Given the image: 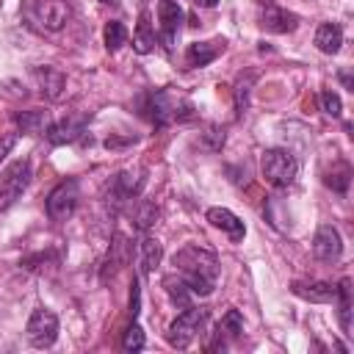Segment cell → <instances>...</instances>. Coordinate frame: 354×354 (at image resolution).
<instances>
[{
	"instance_id": "obj_1",
	"label": "cell",
	"mask_w": 354,
	"mask_h": 354,
	"mask_svg": "<svg viewBox=\"0 0 354 354\" xmlns=\"http://www.w3.org/2000/svg\"><path fill=\"white\" fill-rule=\"evenodd\" d=\"M171 266L177 271V277L183 279V285L194 293V296H210L216 282H218V260L210 249L202 246H183L174 252Z\"/></svg>"
},
{
	"instance_id": "obj_2",
	"label": "cell",
	"mask_w": 354,
	"mask_h": 354,
	"mask_svg": "<svg viewBox=\"0 0 354 354\" xmlns=\"http://www.w3.org/2000/svg\"><path fill=\"white\" fill-rule=\"evenodd\" d=\"M19 11H22L25 25L39 33H55L72 17V8L66 0H22Z\"/></svg>"
},
{
	"instance_id": "obj_3",
	"label": "cell",
	"mask_w": 354,
	"mask_h": 354,
	"mask_svg": "<svg viewBox=\"0 0 354 354\" xmlns=\"http://www.w3.org/2000/svg\"><path fill=\"white\" fill-rule=\"evenodd\" d=\"M260 171L266 177L268 185L274 188H288L296 183V174H299V160L293 158V152L288 149H266L263 158H260Z\"/></svg>"
},
{
	"instance_id": "obj_4",
	"label": "cell",
	"mask_w": 354,
	"mask_h": 354,
	"mask_svg": "<svg viewBox=\"0 0 354 354\" xmlns=\"http://www.w3.org/2000/svg\"><path fill=\"white\" fill-rule=\"evenodd\" d=\"M205 310H199V307H183V313L169 324V329H166V340H169V346L171 348H188L194 340H196V335L202 332V326H205Z\"/></svg>"
},
{
	"instance_id": "obj_5",
	"label": "cell",
	"mask_w": 354,
	"mask_h": 354,
	"mask_svg": "<svg viewBox=\"0 0 354 354\" xmlns=\"http://www.w3.org/2000/svg\"><path fill=\"white\" fill-rule=\"evenodd\" d=\"M30 163L22 158V160H11L3 171H0V210H8L19 196L22 191L28 188L30 183Z\"/></svg>"
},
{
	"instance_id": "obj_6",
	"label": "cell",
	"mask_w": 354,
	"mask_h": 354,
	"mask_svg": "<svg viewBox=\"0 0 354 354\" xmlns=\"http://www.w3.org/2000/svg\"><path fill=\"white\" fill-rule=\"evenodd\" d=\"M77 199H80V185H77V180H61L53 191H50V196H47V216L53 218V221H66V218H72V213H75V207H77Z\"/></svg>"
},
{
	"instance_id": "obj_7",
	"label": "cell",
	"mask_w": 354,
	"mask_h": 354,
	"mask_svg": "<svg viewBox=\"0 0 354 354\" xmlns=\"http://www.w3.org/2000/svg\"><path fill=\"white\" fill-rule=\"evenodd\" d=\"M25 335L30 340V346L36 348H50L58 337V315L47 307H36L28 318V326H25Z\"/></svg>"
},
{
	"instance_id": "obj_8",
	"label": "cell",
	"mask_w": 354,
	"mask_h": 354,
	"mask_svg": "<svg viewBox=\"0 0 354 354\" xmlns=\"http://www.w3.org/2000/svg\"><path fill=\"white\" fill-rule=\"evenodd\" d=\"M183 8L180 3L174 0H158V22H160V30H158V39L163 41L166 50L174 47V39L180 33V25H183Z\"/></svg>"
},
{
	"instance_id": "obj_9",
	"label": "cell",
	"mask_w": 354,
	"mask_h": 354,
	"mask_svg": "<svg viewBox=\"0 0 354 354\" xmlns=\"http://www.w3.org/2000/svg\"><path fill=\"white\" fill-rule=\"evenodd\" d=\"M313 254L324 263H335L340 260L343 254V241H340V232L332 227V224H324L315 230V238H313Z\"/></svg>"
},
{
	"instance_id": "obj_10",
	"label": "cell",
	"mask_w": 354,
	"mask_h": 354,
	"mask_svg": "<svg viewBox=\"0 0 354 354\" xmlns=\"http://www.w3.org/2000/svg\"><path fill=\"white\" fill-rule=\"evenodd\" d=\"M141 188H144V171L141 169H124L111 183V202H116V205L130 202L138 196Z\"/></svg>"
},
{
	"instance_id": "obj_11",
	"label": "cell",
	"mask_w": 354,
	"mask_h": 354,
	"mask_svg": "<svg viewBox=\"0 0 354 354\" xmlns=\"http://www.w3.org/2000/svg\"><path fill=\"white\" fill-rule=\"evenodd\" d=\"M299 25V17L288 8H279L274 3H263L260 6V28L271 30V33H290Z\"/></svg>"
},
{
	"instance_id": "obj_12",
	"label": "cell",
	"mask_w": 354,
	"mask_h": 354,
	"mask_svg": "<svg viewBox=\"0 0 354 354\" xmlns=\"http://www.w3.org/2000/svg\"><path fill=\"white\" fill-rule=\"evenodd\" d=\"M293 296L313 301V304H329L335 301V285L332 282H321V279H299L290 285Z\"/></svg>"
},
{
	"instance_id": "obj_13",
	"label": "cell",
	"mask_w": 354,
	"mask_h": 354,
	"mask_svg": "<svg viewBox=\"0 0 354 354\" xmlns=\"http://www.w3.org/2000/svg\"><path fill=\"white\" fill-rule=\"evenodd\" d=\"M33 80L39 86V91L47 97V100H61L64 88H66V77L55 69V66H36L33 69Z\"/></svg>"
},
{
	"instance_id": "obj_14",
	"label": "cell",
	"mask_w": 354,
	"mask_h": 354,
	"mask_svg": "<svg viewBox=\"0 0 354 354\" xmlns=\"http://www.w3.org/2000/svg\"><path fill=\"white\" fill-rule=\"evenodd\" d=\"M243 335V318H241V313L238 310H227L224 315H221V321H218V326H216V340L207 346L210 351L213 348H224V340H238Z\"/></svg>"
},
{
	"instance_id": "obj_15",
	"label": "cell",
	"mask_w": 354,
	"mask_h": 354,
	"mask_svg": "<svg viewBox=\"0 0 354 354\" xmlns=\"http://www.w3.org/2000/svg\"><path fill=\"white\" fill-rule=\"evenodd\" d=\"M207 221H210L216 230H224L232 241H241L243 232H246L243 221H241L232 210H227V207H210V210H207Z\"/></svg>"
},
{
	"instance_id": "obj_16",
	"label": "cell",
	"mask_w": 354,
	"mask_h": 354,
	"mask_svg": "<svg viewBox=\"0 0 354 354\" xmlns=\"http://www.w3.org/2000/svg\"><path fill=\"white\" fill-rule=\"evenodd\" d=\"M160 257H163V246H160L155 238L144 235V238L136 243V263H138V268H141L144 274L155 271L158 263H160Z\"/></svg>"
},
{
	"instance_id": "obj_17",
	"label": "cell",
	"mask_w": 354,
	"mask_h": 354,
	"mask_svg": "<svg viewBox=\"0 0 354 354\" xmlns=\"http://www.w3.org/2000/svg\"><path fill=\"white\" fill-rule=\"evenodd\" d=\"M44 136L50 138V144L61 147V144H72L83 136V122H75V119H61V122H53Z\"/></svg>"
},
{
	"instance_id": "obj_18",
	"label": "cell",
	"mask_w": 354,
	"mask_h": 354,
	"mask_svg": "<svg viewBox=\"0 0 354 354\" xmlns=\"http://www.w3.org/2000/svg\"><path fill=\"white\" fill-rule=\"evenodd\" d=\"M224 50V41H194V44H188V50H185V61H188V66H207L210 61H216V55Z\"/></svg>"
},
{
	"instance_id": "obj_19",
	"label": "cell",
	"mask_w": 354,
	"mask_h": 354,
	"mask_svg": "<svg viewBox=\"0 0 354 354\" xmlns=\"http://www.w3.org/2000/svg\"><path fill=\"white\" fill-rule=\"evenodd\" d=\"M133 50L138 55H147L155 50V28L149 22V11H141L138 25H136V36H133Z\"/></svg>"
},
{
	"instance_id": "obj_20",
	"label": "cell",
	"mask_w": 354,
	"mask_h": 354,
	"mask_svg": "<svg viewBox=\"0 0 354 354\" xmlns=\"http://www.w3.org/2000/svg\"><path fill=\"white\" fill-rule=\"evenodd\" d=\"M340 44H343V30H340V25L324 22V25L315 30V47H318L321 53L335 55V53L340 50Z\"/></svg>"
},
{
	"instance_id": "obj_21",
	"label": "cell",
	"mask_w": 354,
	"mask_h": 354,
	"mask_svg": "<svg viewBox=\"0 0 354 354\" xmlns=\"http://www.w3.org/2000/svg\"><path fill=\"white\" fill-rule=\"evenodd\" d=\"M335 299H337V318L343 326V335H351V282L340 279V285L335 288Z\"/></svg>"
},
{
	"instance_id": "obj_22",
	"label": "cell",
	"mask_w": 354,
	"mask_h": 354,
	"mask_svg": "<svg viewBox=\"0 0 354 354\" xmlns=\"http://www.w3.org/2000/svg\"><path fill=\"white\" fill-rule=\"evenodd\" d=\"M17 127L22 133H44L50 127V122H47V113H41V111H22V113H17Z\"/></svg>"
},
{
	"instance_id": "obj_23",
	"label": "cell",
	"mask_w": 354,
	"mask_h": 354,
	"mask_svg": "<svg viewBox=\"0 0 354 354\" xmlns=\"http://www.w3.org/2000/svg\"><path fill=\"white\" fill-rule=\"evenodd\" d=\"M163 288H166V293H169V299H171L174 304H180V307H191V296H194V293L183 285L180 277H177V279H174V277H166V279H163Z\"/></svg>"
},
{
	"instance_id": "obj_24",
	"label": "cell",
	"mask_w": 354,
	"mask_h": 354,
	"mask_svg": "<svg viewBox=\"0 0 354 354\" xmlns=\"http://www.w3.org/2000/svg\"><path fill=\"white\" fill-rule=\"evenodd\" d=\"M348 180H351V169H348L346 163H335V169L326 171V177H324V183H326L329 188L340 191V194L348 191Z\"/></svg>"
},
{
	"instance_id": "obj_25",
	"label": "cell",
	"mask_w": 354,
	"mask_h": 354,
	"mask_svg": "<svg viewBox=\"0 0 354 354\" xmlns=\"http://www.w3.org/2000/svg\"><path fill=\"white\" fill-rule=\"evenodd\" d=\"M102 36H105V47H108L111 53H116V50L127 41V28H124L119 19H113V22L105 25V33H102Z\"/></svg>"
},
{
	"instance_id": "obj_26",
	"label": "cell",
	"mask_w": 354,
	"mask_h": 354,
	"mask_svg": "<svg viewBox=\"0 0 354 354\" xmlns=\"http://www.w3.org/2000/svg\"><path fill=\"white\" fill-rule=\"evenodd\" d=\"M122 348H124V351H141V348H144V329H141L138 324L127 326V332H124V337H122Z\"/></svg>"
},
{
	"instance_id": "obj_27",
	"label": "cell",
	"mask_w": 354,
	"mask_h": 354,
	"mask_svg": "<svg viewBox=\"0 0 354 354\" xmlns=\"http://www.w3.org/2000/svg\"><path fill=\"white\" fill-rule=\"evenodd\" d=\"M155 218H158V207H155L152 202H141V207H138V213H136V227L144 232V230L152 227Z\"/></svg>"
},
{
	"instance_id": "obj_28",
	"label": "cell",
	"mask_w": 354,
	"mask_h": 354,
	"mask_svg": "<svg viewBox=\"0 0 354 354\" xmlns=\"http://www.w3.org/2000/svg\"><path fill=\"white\" fill-rule=\"evenodd\" d=\"M321 108H324V113H329V116H340L343 102H340V97H337L332 88H326V91H321Z\"/></svg>"
},
{
	"instance_id": "obj_29",
	"label": "cell",
	"mask_w": 354,
	"mask_h": 354,
	"mask_svg": "<svg viewBox=\"0 0 354 354\" xmlns=\"http://www.w3.org/2000/svg\"><path fill=\"white\" fill-rule=\"evenodd\" d=\"M249 86H252V77H246V83H243V77H241V80H238V86H235V105H238V113H243V108H246Z\"/></svg>"
},
{
	"instance_id": "obj_30",
	"label": "cell",
	"mask_w": 354,
	"mask_h": 354,
	"mask_svg": "<svg viewBox=\"0 0 354 354\" xmlns=\"http://www.w3.org/2000/svg\"><path fill=\"white\" fill-rule=\"evenodd\" d=\"M11 147H14V136H6V138L0 141V158H3V155H6Z\"/></svg>"
},
{
	"instance_id": "obj_31",
	"label": "cell",
	"mask_w": 354,
	"mask_h": 354,
	"mask_svg": "<svg viewBox=\"0 0 354 354\" xmlns=\"http://www.w3.org/2000/svg\"><path fill=\"white\" fill-rule=\"evenodd\" d=\"M196 3H199V6H205V8H213L218 0H196Z\"/></svg>"
}]
</instances>
